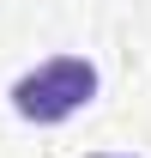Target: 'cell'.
<instances>
[{"label": "cell", "mask_w": 151, "mask_h": 158, "mask_svg": "<svg viewBox=\"0 0 151 158\" xmlns=\"http://www.w3.org/2000/svg\"><path fill=\"white\" fill-rule=\"evenodd\" d=\"M91 98H97V67L85 55H48L42 67L12 79V110L37 128H55V122L79 116Z\"/></svg>", "instance_id": "6da1fadb"}, {"label": "cell", "mask_w": 151, "mask_h": 158, "mask_svg": "<svg viewBox=\"0 0 151 158\" xmlns=\"http://www.w3.org/2000/svg\"><path fill=\"white\" fill-rule=\"evenodd\" d=\"M91 158H133V152H91Z\"/></svg>", "instance_id": "7a4b0ae2"}]
</instances>
